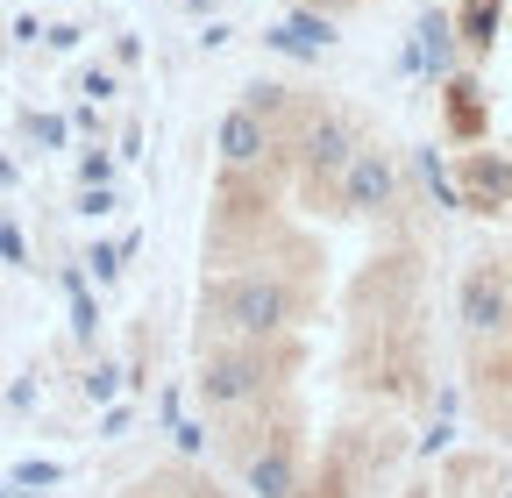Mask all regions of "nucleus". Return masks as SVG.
<instances>
[{
  "mask_svg": "<svg viewBox=\"0 0 512 498\" xmlns=\"http://www.w3.org/2000/svg\"><path fill=\"white\" fill-rule=\"evenodd\" d=\"M456 29H463L470 50H491L498 43V0H463V22Z\"/></svg>",
  "mask_w": 512,
  "mask_h": 498,
  "instance_id": "nucleus-9",
  "label": "nucleus"
},
{
  "mask_svg": "<svg viewBox=\"0 0 512 498\" xmlns=\"http://www.w3.org/2000/svg\"><path fill=\"white\" fill-rule=\"evenodd\" d=\"M114 385H121V370H107V363H100L93 378H86V399H114Z\"/></svg>",
  "mask_w": 512,
  "mask_h": 498,
  "instance_id": "nucleus-16",
  "label": "nucleus"
},
{
  "mask_svg": "<svg viewBox=\"0 0 512 498\" xmlns=\"http://www.w3.org/2000/svg\"><path fill=\"white\" fill-rule=\"evenodd\" d=\"M456 22H448V15H420V29H413V50H406V65L413 72H434V79H448V72H456Z\"/></svg>",
  "mask_w": 512,
  "mask_h": 498,
  "instance_id": "nucleus-3",
  "label": "nucleus"
},
{
  "mask_svg": "<svg viewBox=\"0 0 512 498\" xmlns=\"http://www.w3.org/2000/svg\"><path fill=\"white\" fill-rule=\"evenodd\" d=\"M505 498H512V491H505Z\"/></svg>",
  "mask_w": 512,
  "mask_h": 498,
  "instance_id": "nucleus-25",
  "label": "nucleus"
},
{
  "mask_svg": "<svg viewBox=\"0 0 512 498\" xmlns=\"http://www.w3.org/2000/svg\"><path fill=\"white\" fill-rule=\"evenodd\" d=\"M505 321H512V299H505V285H498L491 271H470V278H463V328L498 335Z\"/></svg>",
  "mask_w": 512,
  "mask_h": 498,
  "instance_id": "nucleus-4",
  "label": "nucleus"
},
{
  "mask_svg": "<svg viewBox=\"0 0 512 498\" xmlns=\"http://www.w3.org/2000/svg\"><path fill=\"white\" fill-rule=\"evenodd\" d=\"M185 8H192V15H207V8H214V0H185Z\"/></svg>",
  "mask_w": 512,
  "mask_h": 498,
  "instance_id": "nucleus-21",
  "label": "nucleus"
},
{
  "mask_svg": "<svg viewBox=\"0 0 512 498\" xmlns=\"http://www.w3.org/2000/svg\"><path fill=\"white\" fill-rule=\"evenodd\" d=\"M171 434H178V449H185V456H200V449H207V427H200V420H178Z\"/></svg>",
  "mask_w": 512,
  "mask_h": 498,
  "instance_id": "nucleus-14",
  "label": "nucleus"
},
{
  "mask_svg": "<svg viewBox=\"0 0 512 498\" xmlns=\"http://www.w3.org/2000/svg\"><path fill=\"white\" fill-rule=\"evenodd\" d=\"M121 257H128V242H93V257H86V264H93V278H114Z\"/></svg>",
  "mask_w": 512,
  "mask_h": 498,
  "instance_id": "nucleus-12",
  "label": "nucleus"
},
{
  "mask_svg": "<svg viewBox=\"0 0 512 498\" xmlns=\"http://www.w3.org/2000/svg\"><path fill=\"white\" fill-rule=\"evenodd\" d=\"M328 8H342V0H328Z\"/></svg>",
  "mask_w": 512,
  "mask_h": 498,
  "instance_id": "nucleus-23",
  "label": "nucleus"
},
{
  "mask_svg": "<svg viewBox=\"0 0 512 498\" xmlns=\"http://www.w3.org/2000/svg\"><path fill=\"white\" fill-rule=\"evenodd\" d=\"M349 157H356V150H349V129H342V121H320V129L306 136V164H313V171H349Z\"/></svg>",
  "mask_w": 512,
  "mask_h": 498,
  "instance_id": "nucleus-7",
  "label": "nucleus"
},
{
  "mask_svg": "<svg viewBox=\"0 0 512 498\" xmlns=\"http://www.w3.org/2000/svg\"><path fill=\"white\" fill-rule=\"evenodd\" d=\"M57 477H64L57 463H22V470H15V484H29V491H36V484H57Z\"/></svg>",
  "mask_w": 512,
  "mask_h": 498,
  "instance_id": "nucleus-15",
  "label": "nucleus"
},
{
  "mask_svg": "<svg viewBox=\"0 0 512 498\" xmlns=\"http://www.w3.org/2000/svg\"><path fill=\"white\" fill-rule=\"evenodd\" d=\"M0 498H15V491H0Z\"/></svg>",
  "mask_w": 512,
  "mask_h": 498,
  "instance_id": "nucleus-24",
  "label": "nucleus"
},
{
  "mask_svg": "<svg viewBox=\"0 0 512 498\" xmlns=\"http://www.w3.org/2000/svg\"><path fill=\"white\" fill-rule=\"evenodd\" d=\"M221 321L242 328V335H271V328H285V285H271V278H242V285H228V292H221Z\"/></svg>",
  "mask_w": 512,
  "mask_h": 498,
  "instance_id": "nucleus-1",
  "label": "nucleus"
},
{
  "mask_svg": "<svg viewBox=\"0 0 512 498\" xmlns=\"http://www.w3.org/2000/svg\"><path fill=\"white\" fill-rule=\"evenodd\" d=\"M86 93H93V100H114L121 86H114V72H86Z\"/></svg>",
  "mask_w": 512,
  "mask_h": 498,
  "instance_id": "nucleus-18",
  "label": "nucleus"
},
{
  "mask_svg": "<svg viewBox=\"0 0 512 498\" xmlns=\"http://www.w3.org/2000/svg\"><path fill=\"white\" fill-rule=\"evenodd\" d=\"M392 193H399L392 164H384L377 150H356V157H349V171H342V200H349V207H363V214H377V207H392Z\"/></svg>",
  "mask_w": 512,
  "mask_h": 498,
  "instance_id": "nucleus-2",
  "label": "nucleus"
},
{
  "mask_svg": "<svg viewBox=\"0 0 512 498\" xmlns=\"http://www.w3.org/2000/svg\"><path fill=\"white\" fill-rule=\"evenodd\" d=\"M79 214H86V221L114 214V193H107V185H86V193H79Z\"/></svg>",
  "mask_w": 512,
  "mask_h": 498,
  "instance_id": "nucleus-13",
  "label": "nucleus"
},
{
  "mask_svg": "<svg viewBox=\"0 0 512 498\" xmlns=\"http://www.w3.org/2000/svg\"><path fill=\"white\" fill-rule=\"evenodd\" d=\"M256 385H264V370H256L249 356H221V363L200 370V392H207L214 406H235V399H249Z\"/></svg>",
  "mask_w": 512,
  "mask_h": 498,
  "instance_id": "nucleus-5",
  "label": "nucleus"
},
{
  "mask_svg": "<svg viewBox=\"0 0 512 498\" xmlns=\"http://www.w3.org/2000/svg\"><path fill=\"white\" fill-rule=\"evenodd\" d=\"M420 178H427V193H434L441 207H470V200L456 193V178H448V164H441V150H420Z\"/></svg>",
  "mask_w": 512,
  "mask_h": 498,
  "instance_id": "nucleus-10",
  "label": "nucleus"
},
{
  "mask_svg": "<svg viewBox=\"0 0 512 498\" xmlns=\"http://www.w3.org/2000/svg\"><path fill=\"white\" fill-rule=\"evenodd\" d=\"M249 491H264V498H292V491H299L292 456H285V449H264V456L249 463Z\"/></svg>",
  "mask_w": 512,
  "mask_h": 498,
  "instance_id": "nucleus-8",
  "label": "nucleus"
},
{
  "mask_svg": "<svg viewBox=\"0 0 512 498\" xmlns=\"http://www.w3.org/2000/svg\"><path fill=\"white\" fill-rule=\"evenodd\" d=\"M0 257H8V264H29V249H22V235H15V228H0Z\"/></svg>",
  "mask_w": 512,
  "mask_h": 498,
  "instance_id": "nucleus-17",
  "label": "nucleus"
},
{
  "mask_svg": "<svg viewBox=\"0 0 512 498\" xmlns=\"http://www.w3.org/2000/svg\"><path fill=\"white\" fill-rule=\"evenodd\" d=\"M264 150H271V136H264V121H256V107H235L221 121V157L228 164H256Z\"/></svg>",
  "mask_w": 512,
  "mask_h": 498,
  "instance_id": "nucleus-6",
  "label": "nucleus"
},
{
  "mask_svg": "<svg viewBox=\"0 0 512 498\" xmlns=\"http://www.w3.org/2000/svg\"><path fill=\"white\" fill-rule=\"evenodd\" d=\"M22 498H43V491H29V484H22Z\"/></svg>",
  "mask_w": 512,
  "mask_h": 498,
  "instance_id": "nucleus-22",
  "label": "nucleus"
},
{
  "mask_svg": "<svg viewBox=\"0 0 512 498\" xmlns=\"http://www.w3.org/2000/svg\"><path fill=\"white\" fill-rule=\"evenodd\" d=\"M448 434H456V427H448V420H434V427H427V442H420V456H434V449H448Z\"/></svg>",
  "mask_w": 512,
  "mask_h": 498,
  "instance_id": "nucleus-19",
  "label": "nucleus"
},
{
  "mask_svg": "<svg viewBox=\"0 0 512 498\" xmlns=\"http://www.w3.org/2000/svg\"><path fill=\"white\" fill-rule=\"evenodd\" d=\"M79 178L86 185H107V157H79Z\"/></svg>",
  "mask_w": 512,
  "mask_h": 498,
  "instance_id": "nucleus-20",
  "label": "nucleus"
},
{
  "mask_svg": "<svg viewBox=\"0 0 512 498\" xmlns=\"http://www.w3.org/2000/svg\"><path fill=\"white\" fill-rule=\"evenodd\" d=\"M285 29H292V36H299V43H306L313 57H320V50H328V43H335V29H328V15H285Z\"/></svg>",
  "mask_w": 512,
  "mask_h": 498,
  "instance_id": "nucleus-11",
  "label": "nucleus"
}]
</instances>
